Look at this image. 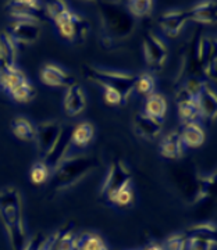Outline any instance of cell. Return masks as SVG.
I'll return each instance as SVG.
<instances>
[{"instance_id": "obj_34", "label": "cell", "mask_w": 217, "mask_h": 250, "mask_svg": "<svg viewBox=\"0 0 217 250\" xmlns=\"http://www.w3.org/2000/svg\"><path fill=\"white\" fill-rule=\"evenodd\" d=\"M163 250H185L187 249V235L185 232H177L170 235L162 245Z\"/></svg>"}, {"instance_id": "obj_16", "label": "cell", "mask_w": 217, "mask_h": 250, "mask_svg": "<svg viewBox=\"0 0 217 250\" xmlns=\"http://www.w3.org/2000/svg\"><path fill=\"white\" fill-rule=\"evenodd\" d=\"M132 126H134L135 134L146 141H153L163 131V123L146 116L144 111H139L134 116Z\"/></svg>"}, {"instance_id": "obj_7", "label": "cell", "mask_w": 217, "mask_h": 250, "mask_svg": "<svg viewBox=\"0 0 217 250\" xmlns=\"http://www.w3.org/2000/svg\"><path fill=\"white\" fill-rule=\"evenodd\" d=\"M63 132L64 126L59 120H45L36 125L35 143L41 154V160H46L52 154L59 141L62 139Z\"/></svg>"}, {"instance_id": "obj_24", "label": "cell", "mask_w": 217, "mask_h": 250, "mask_svg": "<svg viewBox=\"0 0 217 250\" xmlns=\"http://www.w3.org/2000/svg\"><path fill=\"white\" fill-rule=\"evenodd\" d=\"M95 136V128L90 123H80L77 124L70 132V141L71 146L75 147H87Z\"/></svg>"}, {"instance_id": "obj_33", "label": "cell", "mask_w": 217, "mask_h": 250, "mask_svg": "<svg viewBox=\"0 0 217 250\" xmlns=\"http://www.w3.org/2000/svg\"><path fill=\"white\" fill-rule=\"evenodd\" d=\"M134 200H135L134 188H132V184H130L126 188H123L117 195L113 197V200L110 203L116 207H120V208H127V207L134 205Z\"/></svg>"}, {"instance_id": "obj_17", "label": "cell", "mask_w": 217, "mask_h": 250, "mask_svg": "<svg viewBox=\"0 0 217 250\" xmlns=\"http://www.w3.org/2000/svg\"><path fill=\"white\" fill-rule=\"evenodd\" d=\"M196 102H198L202 118H208V120H212V121L216 120L217 95L215 83H210L208 81H205L203 89L198 95Z\"/></svg>"}, {"instance_id": "obj_4", "label": "cell", "mask_w": 217, "mask_h": 250, "mask_svg": "<svg viewBox=\"0 0 217 250\" xmlns=\"http://www.w3.org/2000/svg\"><path fill=\"white\" fill-rule=\"evenodd\" d=\"M82 71L90 82H93L100 88H113L118 90L126 102L134 92L136 75L132 72L108 70V68L95 67V65H85Z\"/></svg>"}, {"instance_id": "obj_26", "label": "cell", "mask_w": 217, "mask_h": 250, "mask_svg": "<svg viewBox=\"0 0 217 250\" xmlns=\"http://www.w3.org/2000/svg\"><path fill=\"white\" fill-rule=\"evenodd\" d=\"M27 80V75L24 74V71H21L18 67H14L10 71L0 74V89L9 95L17 88L18 85H21Z\"/></svg>"}, {"instance_id": "obj_36", "label": "cell", "mask_w": 217, "mask_h": 250, "mask_svg": "<svg viewBox=\"0 0 217 250\" xmlns=\"http://www.w3.org/2000/svg\"><path fill=\"white\" fill-rule=\"evenodd\" d=\"M141 250H163V248L160 243H151V245L145 246L144 249H141Z\"/></svg>"}, {"instance_id": "obj_25", "label": "cell", "mask_w": 217, "mask_h": 250, "mask_svg": "<svg viewBox=\"0 0 217 250\" xmlns=\"http://www.w3.org/2000/svg\"><path fill=\"white\" fill-rule=\"evenodd\" d=\"M11 132L22 142H35L36 126L25 117H16L13 120Z\"/></svg>"}, {"instance_id": "obj_37", "label": "cell", "mask_w": 217, "mask_h": 250, "mask_svg": "<svg viewBox=\"0 0 217 250\" xmlns=\"http://www.w3.org/2000/svg\"><path fill=\"white\" fill-rule=\"evenodd\" d=\"M39 250H50V236L47 238V241L45 242V245H43Z\"/></svg>"}, {"instance_id": "obj_27", "label": "cell", "mask_w": 217, "mask_h": 250, "mask_svg": "<svg viewBox=\"0 0 217 250\" xmlns=\"http://www.w3.org/2000/svg\"><path fill=\"white\" fill-rule=\"evenodd\" d=\"M75 250H108L106 242L93 232H84L77 236Z\"/></svg>"}, {"instance_id": "obj_29", "label": "cell", "mask_w": 217, "mask_h": 250, "mask_svg": "<svg viewBox=\"0 0 217 250\" xmlns=\"http://www.w3.org/2000/svg\"><path fill=\"white\" fill-rule=\"evenodd\" d=\"M35 86H34V83L29 80L24 81L11 93H9L10 98L13 99L14 102H17V103H28V102H31L32 99L35 98Z\"/></svg>"}, {"instance_id": "obj_9", "label": "cell", "mask_w": 217, "mask_h": 250, "mask_svg": "<svg viewBox=\"0 0 217 250\" xmlns=\"http://www.w3.org/2000/svg\"><path fill=\"white\" fill-rule=\"evenodd\" d=\"M187 249L185 250H215L216 248V225L213 223H202L188 228Z\"/></svg>"}, {"instance_id": "obj_15", "label": "cell", "mask_w": 217, "mask_h": 250, "mask_svg": "<svg viewBox=\"0 0 217 250\" xmlns=\"http://www.w3.org/2000/svg\"><path fill=\"white\" fill-rule=\"evenodd\" d=\"M175 102H177V107H178V117H180L181 124L198 123L202 118L196 99L190 96L182 86L178 88L177 93H175Z\"/></svg>"}, {"instance_id": "obj_5", "label": "cell", "mask_w": 217, "mask_h": 250, "mask_svg": "<svg viewBox=\"0 0 217 250\" xmlns=\"http://www.w3.org/2000/svg\"><path fill=\"white\" fill-rule=\"evenodd\" d=\"M52 21L59 31V35L68 42L84 41L90 31L88 20L81 17L78 13L72 11L71 9L63 11Z\"/></svg>"}, {"instance_id": "obj_2", "label": "cell", "mask_w": 217, "mask_h": 250, "mask_svg": "<svg viewBox=\"0 0 217 250\" xmlns=\"http://www.w3.org/2000/svg\"><path fill=\"white\" fill-rule=\"evenodd\" d=\"M99 161L90 154L68 156L65 160L52 172L54 187L57 190H65L80 184L90 172L98 168Z\"/></svg>"}, {"instance_id": "obj_10", "label": "cell", "mask_w": 217, "mask_h": 250, "mask_svg": "<svg viewBox=\"0 0 217 250\" xmlns=\"http://www.w3.org/2000/svg\"><path fill=\"white\" fill-rule=\"evenodd\" d=\"M6 7H7V13L11 21H31V22L41 24L45 14L43 4L36 0L9 1Z\"/></svg>"}, {"instance_id": "obj_22", "label": "cell", "mask_w": 217, "mask_h": 250, "mask_svg": "<svg viewBox=\"0 0 217 250\" xmlns=\"http://www.w3.org/2000/svg\"><path fill=\"white\" fill-rule=\"evenodd\" d=\"M178 132H180L181 139L185 145V147H191V149H196L199 146H202L206 139V132L199 123L181 124Z\"/></svg>"}, {"instance_id": "obj_20", "label": "cell", "mask_w": 217, "mask_h": 250, "mask_svg": "<svg viewBox=\"0 0 217 250\" xmlns=\"http://www.w3.org/2000/svg\"><path fill=\"white\" fill-rule=\"evenodd\" d=\"M77 236L74 224L64 225L50 236V250H75Z\"/></svg>"}, {"instance_id": "obj_12", "label": "cell", "mask_w": 217, "mask_h": 250, "mask_svg": "<svg viewBox=\"0 0 217 250\" xmlns=\"http://www.w3.org/2000/svg\"><path fill=\"white\" fill-rule=\"evenodd\" d=\"M87 108V95L81 86V83L75 82L65 88L63 96L64 114L70 118L78 117Z\"/></svg>"}, {"instance_id": "obj_8", "label": "cell", "mask_w": 217, "mask_h": 250, "mask_svg": "<svg viewBox=\"0 0 217 250\" xmlns=\"http://www.w3.org/2000/svg\"><path fill=\"white\" fill-rule=\"evenodd\" d=\"M142 52L146 64L153 70H160L169 59V47L166 42L152 31L144 35Z\"/></svg>"}, {"instance_id": "obj_28", "label": "cell", "mask_w": 217, "mask_h": 250, "mask_svg": "<svg viewBox=\"0 0 217 250\" xmlns=\"http://www.w3.org/2000/svg\"><path fill=\"white\" fill-rule=\"evenodd\" d=\"M127 13L132 18H144L152 14L154 7L153 1L151 0H132L127 1Z\"/></svg>"}, {"instance_id": "obj_35", "label": "cell", "mask_w": 217, "mask_h": 250, "mask_svg": "<svg viewBox=\"0 0 217 250\" xmlns=\"http://www.w3.org/2000/svg\"><path fill=\"white\" fill-rule=\"evenodd\" d=\"M102 92H103L105 102L110 106H120V104L126 103V100L123 99L121 93L118 90L113 89V88H102Z\"/></svg>"}, {"instance_id": "obj_6", "label": "cell", "mask_w": 217, "mask_h": 250, "mask_svg": "<svg viewBox=\"0 0 217 250\" xmlns=\"http://www.w3.org/2000/svg\"><path fill=\"white\" fill-rule=\"evenodd\" d=\"M130 184H132V175L128 166L123 160L111 161L108 164L106 177L100 188V195L110 203L113 197Z\"/></svg>"}, {"instance_id": "obj_32", "label": "cell", "mask_w": 217, "mask_h": 250, "mask_svg": "<svg viewBox=\"0 0 217 250\" xmlns=\"http://www.w3.org/2000/svg\"><path fill=\"white\" fill-rule=\"evenodd\" d=\"M215 172L208 174V175H202L198 178V188H196V193L194 197V203L200 202L203 199H206L212 195L213 185H215Z\"/></svg>"}, {"instance_id": "obj_18", "label": "cell", "mask_w": 217, "mask_h": 250, "mask_svg": "<svg viewBox=\"0 0 217 250\" xmlns=\"http://www.w3.org/2000/svg\"><path fill=\"white\" fill-rule=\"evenodd\" d=\"M18 47L6 31H0V74L17 67Z\"/></svg>"}, {"instance_id": "obj_31", "label": "cell", "mask_w": 217, "mask_h": 250, "mask_svg": "<svg viewBox=\"0 0 217 250\" xmlns=\"http://www.w3.org/2000/svg\"><path fill=\"white\" fill-rule=\"evenodd\" d=\"M154 88H156V81H154L152 74H141V75H136L134 90H136L138 95L148 98L152 93H154Z\"/></svg>"}, {"instance_id": "obj_21", "label": "cell", "mask_w": 217, "mask_h": 250, "mask_svg": "<svg viewBox=\"0 0 217 250\" xmlns=\"http://www.w3.org/2000/svg\"><path fill=\"white\" fill-rule=\"evenodd\" d=\"M216 1L209 0V1H199L194 7H191L188 11V18L190 21L203 24V25H210L216 22Z\"/></svg>"}, {"instance_id": "obj_3", "label": "cell", "mask_w": 217, "mask_h": 250, "mask_svg": "<svg viewBox=\"0 0 217 250\" xmlns=\"http://www.w3.org/2000/svg\"><path fill=\"white\" fill-rule=\"evenodd\" d=\"M99 17L108 41H121L134 32L135 20L114 3H99Z\"/></svg>"}, {"instance_id": "obj_1", "label": "cell", "mask_w": 217, "mask_h": 250, "mask_svg": "<svg viewBox=\"0 0 217 250\" xmlns=\"http://www.w3.org/2000/svg\"><path fill=\"white\" fill-rule=\"evenodd\" d=\"M0 223L11 250H22L28 241L24 203L21 192L13 185L0 189Z\"/></svg>"}, {"instance_id": "obj_19", "label": "cell", "mask_w": 217, "mask_h": 250, "mask_svg": "<svg viewBox=\"0 0 217 250\" xmlns=\"http://www.w3.org/2000/svg\"><path fill=\"white\" fill-rule=\"evenodd\" d=\"M159 150L164 159L169 160H178L185 153V145L181 139V135L178 131H172L163 136Z\"/></svg>"}, {"instance_id": "obj_14", "label": "cell", "mask_w": 217, "mask_h": 250, "mask_svg": "<svg viewBox=\"0 0 217 250\" xmlns=\"http://www.w3.org/2000/svg\"><path fill=\"white\" fill-rule=\"evenodd\" d=\"M190 21L188 11L182 9H170L164 11L159 18V25L163 34L169 38H177L180 35L182 28Z\"/></svg>"}, {"instance_id": "obj_23", "label": "cell", "mask_w": 217, "mask_h": 250, "mask_svg": "<svg viewBox=\"0 0 217 250\" xmlns=\"http://www.w3.org/2000/svg\"><path fill=\"white\" fill-rule=\"evenodd\" d=\"M167 100L160 93H152L145 100L144 113L156 121H164V117L167 113Z\"/></svg>"}, {"instance_id": "obj_11", "label": "cell", "mask_w": 217, "mask_h": 250, "mask_svg": "<svg viewBox=\"0 0 217 250\" xmlns=\"http://www.w3.org/2000/svg\"><path fill=\"white\" fill-rule=\"evenodd\" d=\"M16 46H29L39 39L42 28L41 24L31 21H10L6 31Z\"/></svg>"}, {"instance_id": "obj_13", "label": "cell", "mask_w": 217, "mask_h": 250, "mask_svg": "<svg viewBox=\"0 0 217 250\" xmlns=\"http://www.w3.org/2000/svg\"><path fill=\"white\" fill-rule=\"evenodd\" d=\"M39 77H41L42 83H45L46 86H50V88H64L65 89L77 82L71 72L64 70L63 67H60L54 62L45 64L41 70Z\"/></svg>"}, {"instance_id": "obj_30", "label": "cell", "mask_w": 217, "mask_h": 250, "mask_svg": "<svg viewBox=\"0 0 217 250\" xmlns=\"http://www.w3.org/2000/svg\"><path fill=\"white\" fill-rule=\"evenodd\" d=\"M50 177H52V170L49 168V166L45 161H36L35 164L31 167L29 178H31L34 185H43Z\"/></svg>"}]
</instances>
